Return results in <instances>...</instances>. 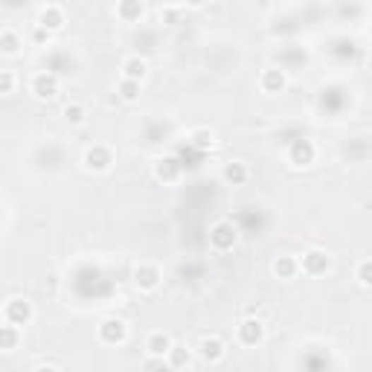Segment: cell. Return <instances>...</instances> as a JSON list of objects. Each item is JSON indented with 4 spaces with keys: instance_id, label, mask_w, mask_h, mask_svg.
<instances>
[{
    "instance_id": "1",
    "label": "cell",
    "mask_w": 372,
    "mask_h": 372,
    "mask_svg": "<svg viewBox=\"0 0 372 372\" xmlns=\"http://www.w3.org/2000/svg\"><path fill=\"white\" fill-rule=\"evenodd\" d=\"M239 239H241L239 227L233 224V221H227V218L215 221V224L210 227V247H212L215 253H230V251H236Z\"/></svg>"
},
{
    "instance_id": "2",
    "label": "cell",
    "mask_w": 372,
    "mask_h": 372,
    "mask_svg": "<svg viewBox=\"0 0 372 372\" xmlns=\"http://www.w3.org/2000/svg\"><path fill=\"white\" fill-rule=\"evenodd\" d=\"M82 166L88 172H93V175H105V172L114 169V152H111V145L105 143H93L85 148V155H82Z\"/></svg>"
},
{
    "instance_id": "3",
    "label": "cell",
    "mask_w": 372,
    "mask_h": 372,
    "mask_svg": "<svg viewBox=\"0 0 372 372\" xmlns=\"http://www.w3.org/2000/svg\"><path fill=\"white\" fill-rule=\"evenodd\" d=\"M265 323L259 317H253V314H247L241 323L236 326V340L244 346V349H256V346H262L265 343Z\"/></svg>"
},
{
    "instance_id": "4",
    "label": "cell",
    "mask_w": 372,
    "mask_h": 372,
    "mask_svg": "<svg viewBox=\"0 0 372 372\" xmlns=\"http://www.w3.org/2000/svg\"><path fill=\"white\" fill-rule=\"evenodd\" d=\"M32 317H35V308L32 303L27 300V296H9V300L4 303V320L12 326H30L32 323Z\"/></svg>"
},
{
    "instance_id": "5",
    "label": "cell",
    "mask_w": 372,
    "mask_h": 372,
    "mask_svg": "<svg viewBox=\"0 0 372 372\" xmlns=\"http://www.w3.org/2000/svg\"><path fill=\"white\" fill-rule=\"evenodd\" d=\"M131 282L140 294H155L163 282V270L155 265V262H140L134 268V274H131Z\"/></svg>"
},
{
    "instance_id": "6",
    "label": "cell",
    "mask_w": 372,
    "mask_h": 372,
    "mask_svg": "<svg viewBox=\"0 0 372 372\" xmlns=\"http://www.w3.org/2000/svg\"><path fill=\"white\" fill-rule=\"evenodd\" d=\"M96 337L105 346H122L128 340V323L122 317H105L102 323L96 326Z\"/></svg>"
},
{
    "instance_id": "7",
    "label": "cell",
    "mask_w": 372,
    "mask_h": 372,
    "mask_svg": "<svg viewBox=\"0 0 372 372\" xmlns=\"http://www.w3.org/2000/svg\"><path fill=\"white\" fill-rule=\"evenodd\" d=\"M30 93L38 99V102H49V99H56L61 93V82H59L56 73L41 70V73H35L32 82H30Z\"/></svg>"
},
{
    "instance_id": "8",
    "label": "cell",
    "mask_w": 372,
    "mask_h": 372,
    "mask_svg": "<svg viewBox=\"0 0 372 372\" xmlns=\"http://www.w3.org/2000/svg\"><path fill=\"white\" fill-rule=\"evenodd\" d=\"M288 163L294 169H311L317 163V145L308 140V137H300V140H294L288 145Z\"/></svg>"
},
{
    "instance_id": "9",
    "label": "cell",
    "mask_w": 372,
    "mask_h": 372,
    "mask_svg": "<svg viewBox=\"0 0 372 372\" xmlns=\"http://www.w3.org/2000/svg\"><path fill=\"white\" fill-rule=\"evenodd\" d=\"M296 262H300V274H306V277H326L332 268V256L326 251H320V247L306 251L303 259H296Z\"/></svg>"
},
{
    "instance_id": "10",
    "label": "cell",
    "mask_w": 372,
    "mask_h": 372,
    "mask_svg": "<svg viewBox=\"0 0 372 372\" xmlns=\"http://www.w3.org/2000/svg\"><path fill=\"white\" fill-rule=\"evenodd\" d=\"M195 352H198V358H201L204 364L215 366V364H221V361L227 358V343L221 340L218 335H204L201 340H198V346H195Z\"/></svg>"
},
{
    "instance_id": "11",
    "label": "cell",
    "mask_w": 372,
    "mask_h": 372,
    "mask_svg": "<svg viewBox=\"0 0 372 372\" xmlns=\"http://www.w3.org/2000/svg\"><path fill=\"white\" fill-rule=\"evenodd\" d=\"M155 181H160V184H178L181 181V175H184V163L178 160V157H172V155H166V157H157L155 160Z\"/></svg>"
},
{
    "instance_id": "12",
    "label": "cell",
    "mask_w": 372,
    "mask_h": 372,
    "mask_svg": "<svg viewBox=\"0 0 372 372\" xmlns=\"http://www.w3.org/2000/svg\"><path fill=\"white\" fill-rule=\"evenodd\" d=\"M64 23H67V18H64V9H61V6H56V4H47V6L38 12V18H35V27L47 30L49 35L61 32V30H64Z\"/></svg>"
},
{
    "instance_id": "13",
    "label": "cell",
    "mask_w": 372,
    "mask_h": 372,
    "mask_svg": "<svg viewBox=\"0 0 372 372\" xmlns=\"http://www.w3.org/2000/svg\"><path fill=\"white\" fill-rule=\"evenodd\" d=\"M259 88L265 93H282L288 88V73L282 67H265L259 76Z\"/></svg>"
},
{
    "instance_id": "14",
    "label": "cell",
    "mask_w": 372,
    "mask_h": 372,
    "mask_svg": "<svg viewBox=\"0 0 372 372\" xmlns=\"http://www.w3.org/2000/svg\"><path fill=\"white\" fill-rule=\"evenodd\" d=\"M221 181L227 186H244L251 181V169H247V163H241V160H230V163H224V169H221Z\"/></svg>"
},
{
    "instance_id": "15",
    "label": "cell",
    "mask_w": 372,
    "mask_h": 372,
    "mask_svg": "<svg viewBox=\"0 0 372 372\" xmlns=\"http://www.w3.org/2000/svg\"><path fill=\"white\" fill-rule=\"evenodd\" d=\"M270 274L282 282H291L296 274H300V262H296V256H277L270 262Z\"/></svg>"
},
{
    "instance_id": "16",
    "label": "cell",
    "mask_w": 372,
    "mask_h": 372,
    "mask_svg": "<svg viewBox=\"0 0 372 372\" xmlns=\"http://www.w3.org/2000/svg\"><path fill=\"white\" fill-rule=\"evenodd\" d=\"M143 15H145L143 0H119V4H116V18L122 23H140Z\"/></svg>"
},
{
    "instance_id": "17",
    "label": "cell",
    "mask_w": 372,
    "mask_h": 372,
    "mask_svg": "<svg viewBox=\"0 0 372 372\" xmlns=\"http://www.w3.org/2000/svg\"><path fill=\"white\" fill-rule=\"evenodd\" d=\"M172 335L169 332H152L148 335V340H145V352L152 355V358H166V352L172 349Z\"/></svg>"
},
{
    "instance_id": "18",
    "label": "cell",
    "mask_w": 372,
    "mask_h": 372,
    "mask_svg": "<svg viewBox=\"0 0 372 372\" xmlns=\"http://www.w3.org/2000/svg\"><path fill=\"white\" fill-rule=\"evenodd\" d=\"M148 76V61L140 59V56H128L122 61V79H134V82H143Z\"/></svg>"
},
{
    "instance_id": "19",
    "label": "cell",
    "mask_w": 372,
    "mask_h": 372,
    "mask_svg": "<svg viewBox=\"0 0 372 372\" xmlns=\"http://www.w3.org/2000/svg\"><path fill=\"white\" fill-rule=\"evenodd\" d=\"M189 364H192V352L186 349V346L172 343V349L166 352V366H172V369H186Z\"/></svg>"
},
{
    "instance_id": "20",
    "label": "cell",
    "mask_w": 372,
    "mask_h": 372,
    "mask_svg": "<svg viewBox=\"0 0 372 372\" xmlns=\"http://www.w3.org/2000/svg\"><path fill=\"white\" fill-rule=\"evenodd\" d=\"M20 346V329L12 323L0 326V352H15Z\"/></svg>"
},
{
    "instance_id": "21",
    "label": "cell",
    "mask_w": 372,
    "mask_h": 372,
    "mask_svg": "<svg viewBox=\"0 0 372 372\" xmlns=\"http://www.w3.org/2000/svg\"><path fill=\"white\" fill-rule=\"evenodd\" d=\"M20 49H23V38L15 30L0 32V53H4V56H20Z\"/></svg>"
},
{
    "instance_id": "22",
    "label": "cell",
    "mask_w": 372,
    "mask_h": 372,
    "mask_svg": "<svg viewBox=\"0 0 372 372\" xmlns=\"http://www.w3.org/2000/svg\"><path fill=\"white\" fill-rule=\"evenodd\" d=\"M189 145L192 148H198V152H210V148L215 145V134L210 131V128H192L189 131Z\"/></svg>"
},
{
    "instance_id": "23",
    "label": "cell",
    "mask_w": 372,
    "mask_h": 372,
    "mask_svg": "<svg viewBox=\"0 0 372 372\" xmlns=\"http://www.w3.org/2000/svg\"><path fill=\"white\" fill-rule=\"evenodd\" d=\"M61 116H64V122H70V126H85V122H88V108L82 102H67Z\"/></svg>"
},
{
    "instance_id": "24",
    "label": "cell",
    "mask_w": 372,
    "mask_h": 372,
    "mask_svg": "<svg viewBox=\"0 0 372 372\" xmlns=\"http://www.w3.org/2000/svg\"><path fill=\"white\" fill-rule=\"evenodd\" d=\"M140 85H143V82L119 79V85H116V96L122 99V102H137V99H140Z\"/></svg>"
},
{
    "instance_id": "25",
    "label": "cell",
    "mask_w": 372,
    "mask_h": 372,
    "mask_svg": "<svg viewBox=\"0 0 372 372\" xmlns=\"http://www.w3.org/2000/svg\"><path fill=\"white\" fill-rule=\"evenodd\" d=\"M355 280H358V285H361L364 291L372 288V259H361V262L355 265Z\"/></svg>"
},
{
    "instance_id": "26",
    "label": "cell",
    "mask_w": 372,
    "mask_h": 372,
    "mask_svg": "<svg viewBox=\"0 0 372 372\" xmlns=\"http://www.w3.org/2000/svg\"><path fill=\"white\" fill-rule=\"evenodd\" d=\"M18 88V76L12 70H0V96H9Z\"/></svg>"
},
{
    "instance_id": "27",
    "label": "cell",
    "mask_w": 372,
    "mask_h": 372,
    "mask_svg": "<svg viewBox=\"0 0 372 372\" xmlns=\"http://www.w3.org/2000/svg\"><path fill=\"white\" fill-rule=\"evenodd\" d=\"M32 369H64V364L61 361H38V364H32Z\"/></svg>"
},
{
    "instance_id": "28",
    "label": "cell",
    "mask_w": 372,
    "mask_h": 372,
    "mask_svg": "<svg viewBox=\"0 0 372 372\" xmlns=\"http://www.w3.org/2000/svg\"><path fill=\"white\" fill-rule=\"evenodd\" d=\"M32 35H35V41H38V44H47L49 38H53V35H49L47 30H41V27H35V32H32Z\"/></svg>"
},
{
    "instance_id": "29",
    "label": "cell",
    "mask_w": 372,
    "mask_h": 372,
    "mask_svg": "<svg viewBox=\"0 0 372 372\" xmlns=\"http://www.w3.org/2000/svg\"><path fill=\"white\" fill-rule=\"evenodd\" d=\"M184 4H186V6H192V9H201V6L207 4V0H184Z\"/></svg>"
}]
</instances>
